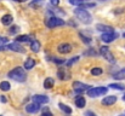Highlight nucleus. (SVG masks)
Returning <instances> with one entry per match:
<instances>
[{"label":"nucleus","mask_w":125,"mask_h":116,"mask_svg":"<svg viewBox=\"0 0 125 116\" xmlns=\"http://www.w3.org/2000/svg\"><path fill=\"white\" fill-rule=\"evenodd\" d=\"M40 116H53V115L47 108H45V109H42V113L40 114Z\"/></svg>","instance_id":"29"},{"label":"nucleus","mask_w":125,"mask_h":116,"mask_svg":"<svg viewBox=\"0 0 125 116\" xmlns=\"http://www.w3.org/2000/svg\"><path fill=\"white\" fill-rule=\"evenodd\" d=\"M117 102V97L115 96H108V97H104L102 99V104L106 105V107H111L113 104H115Z\"/></svg>","instance_id":"13"},{"label":"nucleus","mask_w":125,"mask_h":116,"mask_svg":"<svg viewBox=\"0 0 125 116\" xmlns=\"http://www.w3.org/2000/svg\"><path fill=\"white\" fill-rule=\"evenodd\" d=\"M35 67V61L33 59V58H28L26 62H24V65H23V68L26 69V70H31V69H33Z\"/></svg>","instance_id":"17"},{"label":"nucleus","mask_w":125,"mask_h":116,"mask_svg":"<svg viewBox=\"0 0 125 116\" xmlns=\"http://www.w3.org/2000/svg\"><path fill=\"white\" fill-rule=\"evenodd\" d=\"M40 42L38 41V40H35V39H33L32 41H31V50L34 52V53H38L39 51H40Z\"/></svg>","instance_id":"16"},{"label":"nucleus","mask_w":125,"mask_h":116,"mask_svg":"<svg viewBox=\"0 0 125 116\" xmlns=\"http://www.w3.org/2000/svg\"><path fill=\"white\" fill-rule=\"evenodd\" d=\"M123 100H125V94H124V96H123Z\"/></svg>","instance_id":"38"},{"label":"nucleus","mask_w":125,"mask_h":116,"mask_svg":"<svg viewBox=\"0 0 125 116\" xmlns=\"http://www.w3.org/2000/svg\"><path fill=\"white\" fill-rule=\"evenodd\" d=\"M85 54H86V56H95V54H96V52L91 48L90 51H86V52H85Z\"/></svg>","instance_id":"32"},{"label":"nucleus","mask_w":125,"mask_h":116,"mask_svg":"<svg viewBox=\"0 0 125 116\" xmlns=\"http://www.w3.org/2000/svg\"><path fill=\"white\" fill-rule=\"evenodd\" d=\"M7 48L11 50V51H15V52H20V53H24L26 50L18 44V42H12L10 45H7Z\"/></svg>","instance_id":"11"},{"label":"nucleus","mask_w":125,"mask_h":116,"mask_svg":"<svg viewBox=\"0 0 125 116\" xmlns=\"http://www.w3.org/2000/svg\"><path fill=\"white\" fill-rule=\"evenodd\" d=\"M57 76L58 79H61V80H68V79H71V73L66 69V68H60L58 69V71H57Z\"/></svg>","instance_id":"10"},{"label":"nucleus","mask_w":125,"mask_h":116,"mask_svg":"<svg viewBox=\"0 0 125 116\" xmlns=\"http://www.w3.org/2000/svg\"><path fill=\"white\" fill-rule=\"evenodd\" d=\"M118 36H119V34L115 33V32H112V33H104V34L101 35V40H102L103 42H106V44H109V42L114 41Z\"/></svg>","instance_id":"7"},{"label":"nucleus","mask_w":125,"mask_h":116,"mask_svg":"<svg viewBox=\"0 0 125 116\" xmlns=\"http://www.w3.org/2000/svg\"><path fill=\"white\" fill-rule=\"evenodd\" d=\"M96 29L100 30V32H103V34H104V33H112V32H114L113 27L106 26V24H97V26H96Z\"/></svg>","instance_id":"15"},{"label":"nucleus","mask_w":125,"mask_h":116,"mask_svg":"<svg viewBox=\"0 0 125 116\" xmlns=\"http://www.w3.org/2000/svg\"><path fill=\"white\" fill-rule=\"evenodd\" d=\"M45 24L47 28H56V27L64 26V21L60 17H50L45 21Z\"/></svg>","instance_id":"4"},{"label":"nucleus","mask_w":125,"mask_h":116,"mask_svg":"<svg viewBox=\"0 0 125 116\" xmlns=\"http://www.w3.org/2000/svg\"><path fill=\"white\" fill-rule=\"evenodd\" d=\"M50 4L53 5V6H57L60 4V0H50Z\"/></svg>","instance_id":"33"},{"label":"nucleus","mask_w":125,"mask_h":116,"mask_svg":"<svg viewBox=\"0 0 125 116\" xmlns=\"http://www.w3.org/2000/svg\"><path fill=\"white\" fill-rule=\"evenodd\" d=\"M95 6H96V4H95V2H85V4L80 5V6H78V7L85 10V9H90V7H95Z\"/></svg>","instance_id":"26"},{"label":"nucleus","mask_w":125,"mask_h":116,"mask_svg":"<svg viewBox=\"0 0 125 116\" xmlns=\"http://www.w3.org/2000/svg\"><path fill=\"white\" fill-rule=\"evenodd\" d=\"M100 53L108 61V62H111V63H114L115 62V59H114V56L112 54V52H111V50H109V47H107V46H102L101 48H100Z\"/></svg>","instance_id":"5"},{"label":"nucleus","mask_w":125,"mask_h":116,"mask_svg":"<svg viewBox=\"0 0 125 116\" xmlns=\"http://www.w3.org/2000/svg\"><path fill=\"white\" fill-rule=\"evenodd\" d=\"M108 87H111L113 89H119V91H124L125 89V86L122 85V83H111Z\"/></svg>","instance_id":"23"},{"label":"nucleus","mask_w":125,"mask_h":116,"mask_svg":"<svg viewBox=\"0 0 125 116\" xmlns=\"http://www.w3.org/2000/svg\"><path fill=\"white\" fill-rule=\"evenodd\" d=\"M17 32H18V27H17V26H13V27L10 29V33H11V34H15V33H17Z\"/></svg>","instance_id":"30"},{"label":"nucleus","mask_w":125,"mask_h":116,"mask_svg":"<svg viewBox=\"0 0 125 116\" xmlns=\"http://www.w3.org/2000/svg\"><path fill=\"white\" fill-rule=\"evenodd\" d=\"M120 116H125V114H124V115H120Z\"/></svg>","instance_id":"40"},{"label":"nucleus","mask_w":125,"mask_h":116,"mask_svg":"<svg viewBox=\"0 0 125 116\" xmlns=\"http://www.w3.org/2000/svg\"><path fill=\"white\" fill-rule=\"evenodd\" d=\"M57 51L62 54H67L72 51V45L68 44V42H63V44H60L58 47H57Z\"/></svg>","instance_id":"9"},{"label":"nucleus","mask_w":125,"mask_h":116,"mask_svg":"<svg viewBox=\"0 0 125 116\" xmlns=\"http://www.w3.org/2000/svg\"><path fill=\"white\" fill-rule=\"evenodd\" d=\"M58 108H60L63 113H66V114H68V115H69V114H72V109H71L68 105L63 104V103H60V104H58Z\"/></svg>","instance_id":"20"},{"label":"nucleus","mask_w":125,"mask_h":116,"mask_svg":"<svg viewBox=\"0 0 125 116\" xmlns=\"http://www.w3.org/2000/svg\"><path fill=\"white\" fill-rule=\"evenodd\" d=\"M53 62L57 63V64H63L64 63V59H62V58H60V59L58 58H53Z\"/></svg>","instance_id":"31"},{"label":"nucleus","mask_w":125,"mask_h":116,"mask_svg":"<svg viewBox=\"0 0 125 116\" xmlns=\"http://www.w3.org/2000/svg\"><path fill=\"white\" fill-rule=\"evenodd\" d=\"M40 104H38V103H29V104H27L26 105V111L28 113V114H37L39 110H40Z\"/></svg>","instance_id":"8"},{"label":"nucleus","mask_w":125,"mask_h":116,"mask_svg":"<svg viewBox=\"0 0 125 116\" xmlns=\"http://www.w3.org/2000/svg\"><path fill=\"white\" fill-rule=\"evenodd\" d=\"M33 102L42 105V104L49 103V98H47L46 96H44V94H35V96L33 97Z\"/></svg>","instance_id":"12"},{"label":"nucleus","mask_w":125,"mask_h":116,"mask_svg":"<svg viewBox=\"0 0 125 116\" xmlns=\"http://www.w3.org/2000/svg\"><path fill=\"white\" fill-rule=\"evenodd\" d=\"M85 116H96V114L92 113L91 110H89V111H85Z\"/></svg>","instance_id":"34"},{"label":"nucleus","mask_w":125,"mask_h":116,"mask_svg":"<svg viewBox=\"0 0 125 116\" xmlns=\"http://www.w3.org/2000/svg\"><path fill=\"white\" fill-rule=\"evenodd\" d=\"M26 41H29V36L28 35H20L16 38V42H26Z\"/></svg>","instance_id":"25"},{"label":"nucleus","mask_w":125,"mask_h":116,"mask_svg":"<svg viewBox=\"0 0 125 116\" xmlns=\"http://www.w3.org/2000/svg\"><path fill=\"white\" fill-rule=\"evenodd\" d=\"M9 77H11V79L15 80V81L23 82V81H26V79H27V74H26V71H24L23 68L16 67V68H13L12 70L9 71Z\"/></svg>","instance_id":"1"},{"label":"nucleus","mask_w":125,"mask_h":116,"mask_svg":"<svg viewBox=\"0 0 125 116\" xmlns=\"http://www.w3.org/2000/svg\"><path fill=\"white\" fill-rule=\"evenodd\" d=\"M72 86H73V89H74L75 92H79V93H82L83 91H89L90 87H91V86H89V85H86V83H83V82H80V81H74Z\"/></svg>","instance_id":"6"},{"label":"nucleus","mask_w":125,"mask_h":116,"mask_svg":"<svg viewBox=\"0 0 125 116\" xmlns=\"http://www.w3.org/2000/svg\"><path fill=\"white\" fill-rule=\"evenodd\" d=\"M91 75H94V76H100L102 73H103V70H102V68H100V67H95V68H92L91 69Z\"/></svg>","instance_id":"21"},{"label":"nucleus","mask_w":125,"mask_h":116,"mask_svg":"<svg viewBox=\"0 0 125 116\" xmlns=\"http://www.w3.org/2000/svg\"><path fill=\"white\" fill-rule=\"evenodd\" d=\"M68 1H69V4L75 5V6H80L85 2H89V0H68Z\"/></svg>","instance_id":"24"},{"label":"nucleus","mask_w":125,"mask_h":116,"mask_svg":"<svg viewBox=\"0 0 125 116\" xmlns=\"http://www.w3.org/2000/svg\"><path fill=\"white\" fill-rule=\"evenodd\" d=\"M123 38H125V33H124V34H123Z\"/></svg>","instance_id":"39"},{"label":"nucleus","mask_w":125,"mask_h":116,"mask_svg":"<svg viewBox=\"0 0 125 116\" xmlns=\"http://www.w3.org/2000/svg\"><path fill=\"white\" fill-rule=\"evenodd\" d=\"M10 87H11V85H10V82L9 81H1L0 82V89L1 91H9L10 89Z\"/></svg>","instance_id":"22"},{"label":"nucleus","mask_w":125,"mask_h":116,"mask_svg":"<svg viewBox=\"0 0 125 116\" xmlns=\"http://www.w3.org/2000/svg\"><path fill=\"white\" fill-rule=\"evenodd\" d=\"M4 50V46H0V51H2Z\"/></svg>","instance_id":"37"},{"label":"nucleus","mask_w":125,"mask_h":116,"mask_svg":"<svg viewBox=\"0 0 125 116\" xmlns=\"http://www.w3.org/2000/svg\"><path fill=\"white\" fill-rule=\"evenodd\" d=\"M108 92V88L107 87H94V88H90L87 91V96L90 98H96V97H101V96H104L106 93Z\"/></svg>","instance_id":"3"},{"label":"nucleus","mask_w":125,"mask_h":116,"mask_svg":"<svg viewBox=\"0 0 125 116\" xmlns=\"http://www.w3.org/2000/svg\"><path fill=\"white\" fill-rule=\"evenodd\" d=\"M74 15L77 16V18L84 23V24H90L91 22H92V16L89 13V11H86V10H83V9H75L74 10Z\"/></svg>","instance_id":"2"},{"label":"nucleus","mask_w":125,"mask_h":116,"mask_svg":"<svg viewBox=\"0 0 125 116\" xmlns=\"http://www.w3.org/2000/svg\"><path fill=\"white\" fill-rule=\"evenodd\" d=\"M74 103H75V107L79 108V109H83L86 105V100H85V98L83 96H77L75 99H74Z\"/></svg>","instance_id":"14"},{"label":"nucleus","mask_w":125,"mask_h":116,"mask_svg":"<svg viewBox=\"0 0 125 116\" xmlns=\"http://www.w3.org/2000/svg\"><path fill=\"white\" fill-rule=\"evenodd\" d=\"M12 21H13V17H12L11 15H4V16L1 17V23H2L4 26H10V24L12 23Z\"/></svg>","instance_id":"18"},{"label":"nucleus","mask_w":125,"mask_h":116,"mask_svg":"<svg viewBox=\"0 0 125 116\" xmlns=\"http://www.w3.org/2000/svg\"><path fill=\"white\" fill-rule=\"evenodd\" d=\"M0 102L1 103H6L7 102V99L5 98V96H0Z\"/></svg>","instance_id":"35"},{"label":"nucleus","mask_w":125,"mask_h":116,"mask_svg":"<svg viewBox=\"0 0 125 116\" xmlns=\"http://www.w3.org/2000/svg\"><path fill=\"white\" fill-rule=\"evenodd\" d=\"M79 58H80L79 56H75V57H73L71 61H68V62H67V67H68V68H69V67H72V65H73L75 62H78V61H79Z\"/></svg>","instance_id":"27"},{"label":"nucleus","mask_w":125,"mask_h":116,"mask_svg":"<svg viewBox=\"0 0 125 116\" xmlns=\"http://www.w3.org/2000/svg\"><path fill=\"white\" fill-rule=\"evenodd\" d=\"M79 36L82 38V40H83L85 44H90V42H91V38H90V36H85L83 33H79Z\"/></svg>","instance_id":"28"},{"label":"nucleus","mask_w":125,"mask_h":116,"mask_svg":"<svg viewBox=\"0 0 125 116\" xmlns=\"http://www.w3.org/2000/svg\"><path fill=\"white\" fill-rule=\"evenodd\" d=\"M53 86H55V81H53V79H52V77H46L45 81H44V88L50 89V88H52Z\"/></svg>","instance_id":"19"},{"label":"nucleus","mask_w":125,"mask_h":116,"mask_svg":"<svg viewBox=\"0 0 125 116\" xmlns=\"http://www.w3.org/2000/svg\"><path fill=\"white\" fill-rule=\"evenodd\" d=\"M13 1H16V2H26L28 0H13Z\"/></svg>","instance_id":"36"}]
</instances>
